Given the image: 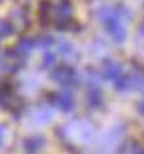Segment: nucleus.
Masks as SVG:
<instances>
[{
  "label": "nucleus",
  "mask_w": 144,
  "mask_h": 154,
  "mask_svg": "<svg viewBox=\"0 0 144 154\" xmlns=\"http://www.w3.org/2000/svg\"><path fill=\"white\" fill-rule=\"evenodd\" d=\"M4 136H6V128L2 124H0V144L4 142Z\"/></svg>",
  "instance_id": "obj_12"
},
{
  "label": "nucleus",
  "mask_w": 144,
  "mask_h": 154,
  "mask_svg": "<svg viewBox=\"0 0 144 154\" xmlns=\"http://www.w3.org/2000/svg\"><path fill=\"white\" fill-rule=\"evenodd\" d=\"M124 140V126L112 124L104 130L98 140V154H120V146Z\"/></svg>",
  "instance_id": "obj_3"
},
{
  "label": "nucleus",
  "mask_w": 144,
  "mask_h": 154,
  "mask_svg": "<svg viewBox=\"0 0 144 154\" xmlns=\"http://www.w3.org/2000/svg\"><path fill=\"white\" fill-rule=\"evenodd\" d=\"M8 34H12V24L6 20H0V38H4Z\"/></svg>",
  "instance_id": "obj_11"
},
{
  "label": "nucleus",
  "mask_w": 144,
  "mask_h": 154,
  "mask_svg": "<svg viewBox=\"0 0 144 154\" xmlns=\"http://www.w3.org/2000/svg\"><path fill=\"white\" fill-rule=\"evenodd\" d=\"M0 62H2V56H0Z\"/></svg>",
  "instance_id": "obj_14"
},
{
  "label": "nucleus",
  "mask_w": 144,
  "mask_h": 154,
  "mask_svg": "<svg viewBox=\"0 0 144 154\" xmlns=\"http://www.w3.org/2000/svg\"><path fill=\"white\" fill-rule=\"evenodd\" d=\"M56 50H58V56L64 58V60H68V62H74L76 58V50H74V46L70 44V42H66V40H60L56 44Z\"/></svg>",
  "instance_id": "obj_10"
},
{
  "label": "nucleus",
  "mask_w": 144,
  "mask_h": 154,
  "mask_svg": "<svg viewBox=\"0 0 144 154\" xmlns=\"http://www.w3.org/2000/svg\"><path fill=\"white\" fill-rule=\"evenodd\" d=\"M138 110H140V112H142V114H144V102H140V106H138Z\"/></svg>",
  "instance_id": "obj_13"
},
{
  "label": "nucleus",
  "mask_w": 144,
  "mask_h": 154,
  "mask_svg": "<svg viewBox=\"0 0 144 154\" xmlns=\"http://www.w3.org/2000/svg\"><path fill=\"white\" fill-rule=\"evenodd\" d=\"M96 16L116 44H122L126 40V20L130 18V12L124 6H102L96 10Z\"/></svg>",
  "instance_id": "obj_1"
},
{
  "label": "nucleus",
  "mask_w": 144,
  "mask_h": 154,
  "mask_svg": "<svg viewBox=\"0 0 144 154\" xmlns=\"http://www.w3.org/2000/svg\"><path fill=\"white\" fill-rule=\"evenodd\" d=\"M54 116L50 106H36L28 112V124L30 126H42V124H48Z\"/></svg>",
  "instance_id": "obj_4"
},
{
  "label": "nucleus",
  "mask_w": 144,
  "mask_h": 154,
  "mask_svg": "<svg viewBox=\"0 0 144 154\" xmlns=\"http://www.w3.org/2000/svg\"><path fill=\"white\" fill-rule=\"evenodd\" d=\"M96 130H94V124L86 118H76L70 120L60 128V136L66 140L72 146H84L94 138Z\"/></svg>",
  "instance_id": "obj_2"
},
{
  "label": "nucleus",
  "mask_w": 144,
  "mask_h": 154,
  "mask_svg": "<svg viewBox=\"0 0 144 154\" xmlns=\"http://www.w3.org/2000/svg\"><path fill=\"white\" fill-rule=\"evenodd\" d=\"M50 100H52V104H54L56 108H60L62 112H70V110L74 108L72 94H70V92H66V90H62V92H58V94H54Z\"/></svg>",
  "instance_id": "obj_5"
},
{
  "label": "nucleus",
  "mask_w": 144,
  "mask_h": 154,
  "mask_svg": "<svg viewBox=\"0 0 144 154\" xmlns=\"http://www.w3.org/2000/svg\"><path fill=\"white\" fill-rule=\"evenodd\" d=\"M122 74H124V68H122L118 62L108 60V62L104 64V78L112 80V82H118V80L122 78Z\"/></svg>",
  "instance_id": "obj_8"
},
{
  "label": "nucleus",
  "mask_w": 144,
  "mask_h": 154,
  "mask_svg": "<svg viewBox=\"0 0 144 154\" xmlns=\"http://www.w3.org/2000/svg\"><path fill=\"white\" fill-rule=\"evenodd\" d=\"M52 78L56 80V82H60L62 86H70V84H74L76 82V72L72 68H56V70H52Z\"/></svg>",
  "instance_id": "obj_6"
},
{
  "label": "nucleus",
  "mask_w": 144,
  "mask_h": 154,
  "mask_svg": "<svg viewBox=\"0 0 144 154\" xmlns=\"http://www.w3.org/2000/svg\"><path fill=\"white\" fill-rule=\"evenodd\" d=\"M16 104V96H14V90H12L10 84H0V106L4 108H14Z\"/></svg>",
  "instance_id": "obj_7"
},
{
  "label": "nucleus",
  "mask_w": 144,
  "mask_h": 154,
  "mask_svg": "<svg viewBox=\"0 0 144 154\" xmlns=\"http://www.w3.org/2000/svg\"><path fill=\"white\" fill-rule=\"evenodd\" d=\"M38 44H40V42H38V40H34V38H24V40H20V42L16 44L14 52H16V56L26 58V56H30V52L34 50Z\"/></svg>",
  "instance_id": "obj_9"
}]
</instances>
